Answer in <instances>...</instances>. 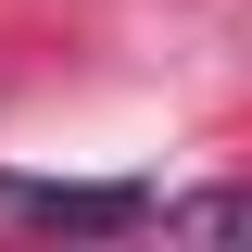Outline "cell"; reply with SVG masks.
Listing matches in <instances>:
<instances>
[{
	"label": "cell",
	"instance_id": "obj_1",
	"mask_svg": "<svg viewBox=\"0 0 252 252\" xmlns=\"http://www.w3.org/2000/svg\"><path fill=\"white\" fill-rule=\"evenodd\" d=\"M0 215L13 227H63V240H126V227H164V202L139 177H0Z\"/></svg>",
	"mask_w": 252,
	"mask_h": 252
},
{
	"label": "cell",
	"instance_id": "obj_2",
	"mask_svg": "<svg viewBox=\"0 0 252 252\" xmlns=\"http://www.w3.org/2000/svg\"><path fill=\"white\" fill-rule=\"evenodd\" d=\"M164 227L177 240H252V189H189V202H164Z\"/></svg>",
	"mask_w": 252,
	"mask_h": 252
}]
</instances>
